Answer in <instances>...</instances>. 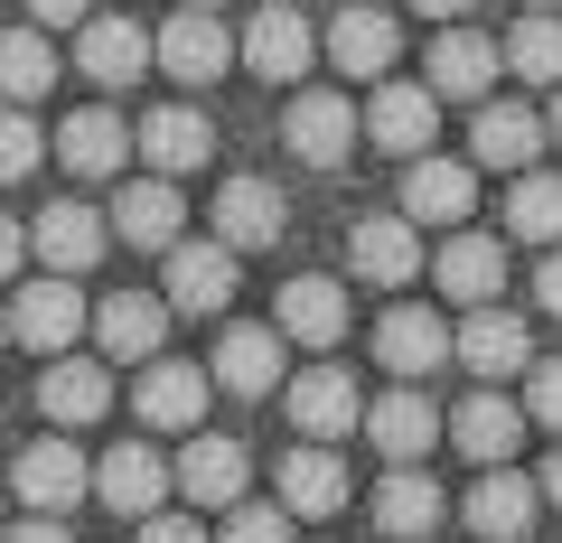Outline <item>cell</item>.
I'll use <instances>...</instances> for the list:
<instances>
[{
    "mask_svg": "<svg viewBox=\"0 0 562 543\" xmlns=\"http://www.w3.org/2000/svg\"><path fill=\"white\" fill-rule=\"evenodd\" d=\"M281 142H291V160L338 169L347 150H357V103H347V94H291V113H281Z\"/></svg>",
    "mask_w": 562,
    "mask_h": 543,
    "instance_id": "6",
    "label": "cell"
},
{
    "mask_svg": "<svg viewBox=\"0 0 562 543\" xmlns=\"http://www.w3.org/2000/svg\"><path fill=\"white\" fill-rule=\"evenodd\" d=\"M543 132H553V142H562V84H553V113H543Z\"/></svg>",
    "mask_w": 562,
    "mask_h": 543,
    "instance_id": "48",
    "label": "cell"
},
{
    "mask_svg": "<svg viewBox=\"0 0 562 543\" xmlns=\"http://www.w3.org/2000/svg\"><path fill=\"white\" fill-rule=\"evenodd\" d=\"M469 206H479V179L460 160H413V179H403V216L413 225H460Z\"/></svg>",
    "mask_w": 562,
    "mask_h": 543,
    "instance_id": "32",
    "label": "cell"
},
{
    "mask_svg": "<svg viewBox=\"0 0 562 543\" xmlns=\"http://www.w3.org/2000/svg\"><path fill=\"white\" fill-rule=\"evenodd\" d=\"M179 487H188L198 506H244V441H225V431H188Z\"/></svg>",
    "mask_w": 562,
    "mask_h": 543,
    "instance_id": "23",
    "label": "cell"
},
{
    "mask_svg": "<svg viewBox=\"0 0 562 543\" xmlns=\"http://www.w3.org/2000/svg\"><path fill=\"white\" fill-rule=\"evenodd\" d=\"M347 253H357V282L403 291V282L422 272V225H413V216H366L357 235H347Z\"/></svg>",
    "mask_w": 562,
    "mask_h": 543,
    "instance_id": "11",
    "label": "cell"
},
{
    "mask_svg": "<svg viewBox=\"0 0 562 543\" xmlns=\"http://www.w3.org/2000/svg\"><path fill=\"white\" fill-rule=\"evenodd\" d=\"M413 10H422V20H460L469 0H413Z\"/></svg>",
    "mask_w": 562,
    "mask_h": 543,
    "instance_id": "47",
    "label": "cell"
},
{
    "mask_svg": "<svg viewBox=\"0 0 562 543\" xmlns=\"http://www.w3.org/2000/svg\"><path fill=\"white\" fill-rule=\"evenodd\" d=\"M216 384L225 394H281V328H225L216 338Z\"/></svg>",
    "mask_w": 562,
    "mask_h": 543,
    "instance_id": "33",
    "label": "cell"
},
{
    "mask_svg": "<svg viewBox=\"0 0 562 543\" xmlns=\"http://www.w3.org/2000/svg\"><path fill=\"white\" fill-rule=\"evenodd\" d=\"M272 328H281V338H301V347H338L347 338V291L319 282V272H301V282H281Z\"/></svg>",
    "mask_w": 562,
    "mask_h": 543,
    "instance_id": "20",
    "label": "cell"
},
{
    "mask_svg": "<svg viewBox=\"0 0 562 543\" xmlns=\"http://www.w3.org/2000/svg\"><path fill=\"white\" fill-rule=\"evenodd\" d=\"M535 301H543V309H553V319H562V244H553V253H543V272H535Z\"/></svg>",
    "mask_w": 562,
    "mask_h": 543,
    "instance_id": "43",
    "label": "cell"
},
{
    "mask_svg": "<svg viewBox=\"0 0 562 543\" xmlns=\"http://www.w3.org/2000/svg\"><path fill=\"white\" fill-rule=\"evenodd\" d=\"M506 235H525V244H562V179L525 169V179L506 188Z\"/></svg>",
    "mask_w": 562,
    "mask_h": 543,
    "instance_id": "36",
    "label": "cell"
},
{
    "mask_svg": "<svg viewBox=\"0 0 562 543\" xmlns=\"http://www.w3.org/2000/svg\"><path fill=\"white\" fill-rule=\"evenodd\" d=\"M0 543H66V524H57V516H29V524H10Z\"/></svg>",
    "mask_w": 562,
    "mask_h": 543,
    "instance_id": "44",
    "label": "cell"
},
{
    "mask_svg": "<svg viewBox=\"0 0 562 543\" xmlns=\"http://www.w3.org/2000/svg\"><path fill=\"white\" fill-rule=\"evenodd\" d=\"M160 338H169V301H150V291H122V301L94 309V347L122 357V365H150Z\"/></svg>",
    "mask_w": 562,
    "mask_h": 543,
    "instance_id": "16",
    "label": "cell"
},
{
    "mask_svg": "<svg viewBox=\"0 0 562 543\" xmlns=\"http://www.w3.org/2000/svg\"><path fill=\"white\" fill-rule=\"evenodd\" d=\"M85 497H94V468H85L66 441L20 450V506H38V516H66V506H85Z\"/></svg>",
    "mask_w": 562,
    "mask_h": 543,
    "instance_id": "18",
    "label": "cell"
},
{
    "mask_svg": "<svg viewBox=\"0 0 562 543\" xmlns=\"http://www.w3.org/2000/svg\"><path fill=\"white\" fill-rule=\"evenodd\" d=\"M310 57H319V29H310L291 0H272V10H254V20H244V66H254V76L301 84V76H310Z\"/></svg>",
    "mask_w": 562,
    "mask_h": 543,
    "instance_id": "4",
    "label": "cell"
},
{
    "mask_svg": "<svg viewBox=\"0 0 562 543\" xmlns=\"http://www.w3.org/2000/svg\"><path fill=\"white\" fill-rule=\"evenodd\" d=\"M216 543H291V506H225Z\"/></svg>",
    "mask_w": 562,
    "mask_h": 543,
    "instance_id": "39",
    "label": "cell"
},
{
    "mask_svg": "<svg viewBox=\"0 0 562 543\" xmlns=\"http://www.w3.org/2000/svg\"><path fill=\"white\" fill-rule=\"evenodd\" d=\"M281 412H291L301 441H338V431L366 422V394H357V375H338V365H310V375L281 384Z\"/></svg>",
    "mask_w": 562,
    "mask_h": 543,
    "instance_id": "1",
    "label": "cell"
},
{
    "mask_svg": "<svg viewBox=\"0 0 562 543\" xmlns=\"http://www.w3.org/2000/svg\"><path fill=\"white\" fill-rule=\"evenodd\" d=\"M366 441L384 450L394 468H413L422 450L441 441V412H431V394H413V384H394L384 403H366Z\"/></svg>",
    "mask_w": 562,
    "mask_h": 543,
    "instance_id": "14",
    "label": "cell"
},
{
    "mask_svg": "<svg viewBox=\"0 0 562 543\" xmlns=\"http://www.w3.org/2000/svg\"><path fill=\"white\" fill-rule=\"evenodd\" d=\"M535 10H553V0H535Z\"/></svg>",
    "mask_w": 562,
    "mask_h": 543,
    "instance_id": "51",
    "label": "cell"
},
{
    "mask_svg": "<svg viewBox=\"0 0 562 543\" xmlns=\"http://www.w3.org/2000/svg\"><path fill=\"white\" fill-rule=\"evenodd\" d=\"M140 543H206V534H198L188 516H169V506H160V516H140Z\"/></svg>",
    "mask_w": 562,
    "mask_h": 543,
    "instance_id": "42",
    "label": "cell"
},
{
    "mask_svg": "<svg viewBox=\"0 0 562 543\" xmlns=\"http://www.w3.org/2000/svg\"><path fill=\"white\" fill-rule=\"evenodd\" d=\"M535 516H543V487H535V478H516L506 460L487 468L479 487H469V534H479V543H516Z\"/></svg>",
    "mask_w": 562,
    "mask_h": 543,
    "instance_id": "12",
    "label": "cell"
},
{
    "mask_svg": "<svg viewBox=\"0 0 562 543\" xmlns=\"http://www.w3.org/2000/svg\"><path fill=\"white\" fill-rule=\"evenodd\" d=\"M450 441H460L479 468L516 460V441H525V403H506V394H469L460 412H450Z\"/></svg>",
    "mask_w": 562,
    "mask_h": 543,
    "instance_id": "25",
    "label": "cell"
},
{
    "mask_svg": "<svg viewBox=\"0 0 562 543\" xmlns=\"http://www.w3.org/2000/svg\"><path fill=\"white\" fill-rule=\"evenodd\" d=\"M20 253H29V235H20V225H10V216H0V282L20 272Z\"/></svg>",
    "mask_w": 562,
    "mask_h": 543,
    "instance_id": "45",
    "label": "cell"
},
{
    "mask_svg": "<svg viewBox=\"0 0 562 543\" xmlns=\"http://www.w3.org/2000/svg\"><path fill=\"white\" fill-rule=\"evenodd\" d=\"M132 412L150 431H198L206 422V375H198V365H179V357H150V365H140V384H132Z\"/></svg>",
    "mask_w": 562,
    "mask_h": 543,
    "instance_id": "8",
    "label": "cell"
},
{
    "mask_svg": "<svg viewBox=\"0 0 562 543\" xmlns=\"http://www.w3.org/2000/svg\"><path fill=\"white\" fill-rule=\"evenodd\" d=\"M375 357H384V375L413 384V375H431V365L450 357V328L431 319V309H384L375 319Z\"/></svg>",
    "mask_w": 562,
    "mask_h": 543,
    "instance_id": "24",
    "label": "cell"
},
{
    "mask_svg": "<svg viewBox=\"0 0 562 543\" xmlns=\"http://www.w3.org/2000/svg\"><path fill=\"white\" fill-rule=\"evenodd\" d=\"M150 47H160V66H169L179 84H216L225 66H235V38L216 29V10H179V20H169Z\"/></svg>",
    "mask_w": 562,
    "mask_h": 543,
    "instance_id": "13",
    "label": "cell"
},
{
    "mask_svg": "<svg viewBox=\"0 0 562 543\" xmlns=\"http://www.w3.org/2000/svg\"><path fill=\"white\" fill-rule=\"evenodd\" d=\"M0 347H10V309H0Z\"/></svg>",
    "mask_w": 562,
    "mask_h": 543,
    "instance_id": "49",
    "label": "cell"
},
{
    "mask_svg": "<svg viewBox=\"0 0 562 543\" xmlns=\"http://www.w3.org/2000/svg\"><path fill=\"white\" fill-rule=\"evenodd\" d=\"M431 272H441V291L460 309H487L506 291V244H487V235H450L441 253H431Z\"/></svg>",
    "mask_w": 562,
    "mask_h": 543,
    "instance_id": "21",
    "label": "cell"
},
{
    "mask_svg": "<svg viewBox=\"0 0 562 543\" xmlns=\"http://www.w3.org/2000/svg\"><path fill=\"white\" fill-rule=\"evenodd\" d=\"M38 403H47V422H94V412H113V375H103V357H57L47 365V384H38Z\"/></svg>",
    "mask_w": 562,
    "mask_h": 543,
    "instance_id": "30",
    "label": "cell"
},
{
    "mask_svg": "<svg viewBox=\"0 0 562 543\" xmlns=\"http://www.w3.org/2000/svg\"><path fill=\"white\" fill-rule=\"evenodd\" d=\"M169 478H179V468H169L150 441H122L113 460L94 468V497L113 506V516H132V524H140V516H160V506H169Z\"/></svg>",
    "mask_w": 562,
    "mask_h": 543,
    "instance_id": "7",
    "label": "cell"
},
{
    "mask_svg": "<svg viewBox=\"0 0 562 543\" xmlns=\"http://www.w3.org/2000/svg\"><path fill=\"white\" fill-rule=\"evenodd\" d=\"M57 84V47L38 29H0V103H38Z\"/></svg>",
    "mask_w": 562,
    "mask_h": 543,
    "instance_id": "35",
    "label": "cell"
},
{
    "mask_svg": "<svg viewBox=\"0 0 562 543\" xmlns=\"http://www.w3.org/2000/svg\"><path fill=\"white\" fill-rule=\"evenodd\" d=\"M469 150H479V169H535L543 113H525V103H487L479 132H469Z\"/></svg>",
    "mask_w": 562,
    "mask_h": 543,
    "instance_id": "34",
    "label": "cell"
},
{
    "mask_svg": "<svg viewBox=\"0 0 562 543\" xmlns=\"http://www.w3.org/2000/svg\"><path fill=\"white\" fill-rule=\"evenodd\" d=\"M76 328H94V319H85V301H76V282H66V272H47V282H29L20 301H10V338H20L29 357H66V347H76Z\"/></svg>",
    "mask_w": 562,
    "mask_h": 543,
    "instance_id": "2",
    "label": "cell"
},
{
    "mask_svg": "<svg viewBox=\"0 0 562 543\" xmlns=\"http://www.w3.org/2000/svg\"><path fill=\"white\" fill-rule=\"evenodd\" d=\"M535 487H543V506H562V450L543 460V478H535Z\"/></svg>",
    "mask_w": 562,
    "mask_h": 543,
    "instance_id": "46",
    "label": "cell"
},
{
    "mask_svg": "<svg viewBox=\"0 0 562 543\" xmlns=\"http://www.w3.org/2000/svg\"><path fill=\"white\" fill-rule=\"evenodd\" d=\"M525 422H543V431H562V357H543V365H525Z\"/></svg>",
    "mask_w": 562,
    "mask_h": 543,
    "instance_id": "40",
    "label": "cell"
},
{
    "mask_svg": "<svg viewBox=\"0 0 562 543\" xmlns=\"http://www.w3.org/2000/svg\"><path fill=\"white\" fill-rule=\"evenodd\" d=\"M206 150H216V132H206V113H188V103H160V113L140 122V160L160 169V179L206 169Z\"/></svg>",
    "mask_w": 562,
    "mask_h": 543,
    "instance_id": "22",
    "label": "cell"
},
{
    "mask_svg": "<svg viewBox=\"0 0 562 543\" xmlns=\"http://www.w3.org/2000/svg\"><path fill=\"white\" fill-rule=\"evenodd\" d=\"M179 225H188V197H179V179H160V169H150V179H132V188L113 197V235L140 244V253H169V244H179Z\"/></svg>",
    "mask_w": 562,
    "mask_h": 543,
    "instance_id": "9",
    "label": "cell"
},
{
    "mask_svg": "<svg viewBox=\"0 0 562 543\" xmlns=\"http://www.w3.org/2000/svg\"><path fill=\"white\" fill-rule=\"evenodd\" d=\"M497 47L479 38V29H441V38H431V94H450V103H479L487 84H497Z\"/></svg>",
    "mask_w": 562,
    "mask_h": 543,
    "instance_id": "26",
    "label": "cell"
},
{
    "mask_svg": "<svg viewBox=\"0 0 562 543\" xmlns=\"http://www.w3.org/2000/svg\"><path fill=\"white\" fill-rule=\"evenodd\" d=\"M281 225H291V206H281L272 179H225L216 188V244L225 253H272Z\"/></svg>",
    "mask_w": 562,
    "mask_h": 543,
    "instance_id": "5",
    "label": "cell"
},
{
    "mask_svg": "<svg viewBox=\"0 0 562 543\" xmlns=\"http://www.w3.org/2000/svg\"><path fill=\"white\" fill-rule=\"evenodd\" d=\"M441 516H450V497L422 478V468H394V478L375 487V534H384V543H422Z\"/></svg>",
    "mask_w": 562,
    "mask_h": 543,
    "instance_id": "27",
    "label": "cell"
},
{
    "mask_svg": "<svg viewBox=\"0 0 562 543\" xmlns=\"http://www.w3.org/2000/svg\"><path fill=\"white\" fill-rule=\"evenodd\" d=\"M450 357L469 365V375H525V365H535V338H525V319L516 309H469V328L460 338H450Z\"/></svg>",
    "mask_w": 562,
    "mask_h": 543,
    "instance_id": "10",
    "label": "cell"
},
{
    "mask_svg": "<svg viewBox=\"0 0 562 543\" xmlns=\"http://www.w3.org/2000/svg\"><path fill=\"white\" fill-rule=\"evenodd\" d=\"M328 57H338L347 76H366V84H375V76H394V20H384L375 0H347V10H338V29H328Z\"/></svg>",
    "mask_w": 562,
    "mask_h": 543,
    "instance_id": "28",
    "label": "cell"
},
{
    "mask_svg": "<svg viewBox=\"0 0 562 543\" xmlns=\"http://www.w3.org/2000/svg\"><path fill=\"white\" fill-rule=\"evenodd\" d=\"M76 66H85L94 84H132V76H150V66H160V47H150V29H140V20H85Z\"/></svg>",
    "mask_w": 562,
    "mask_h": 543,
    "instance_id": "17",
    "label": "cell"
},
{
    "mask_svg": "<svg viewBox=\"0 0 562 543\" xmlns=\"http://www.w3.org/2000/svg\"><path fill=\"white\" fill-rule=\"evenodd\" d=\"M169 309H198V319H206V309H225V301H235V253H225V244H169Z\"/></svg>",
    "mask_w": 562,
    "mask_h": 543,
    "instance_id": "15",
    "label": "cell"
},
{
    "mask_svg": "<svg viewBox=\"0 0 562 543\" xmlns=\"http://www.w3.org/2000/svg\"><path fill=\"white\" fill-rule=\"evenodd\" d=\"M57 160L76 169V179H113L122 160H132V132H122L103 103H85V113H66V132H57Z\"/></svg>",
    "mask_w": 562,
    "mask_h": 543,
    "instance_id": "29",
    "label": "cell"
},
{
    "mask_svg": "<svg viewBox=\"0 0 562 543\" xmlns=\"http://www.w3.org/2000/svg\"><path fill=\"white\" fill-rule=\"evenodd\" d=\"M188 10H216V0H188Z\"/></svg>",
    "mask_w": 562,
    "mask_h": 543,
    "instance_id": "50",
    "label": "cell"
},
{
    "mask_svg": "<svg viewBox=\"0 0 562 543\" xmlns=\"http://www.w3.org/2000/svg\"><path fill=\"white\" fill-rule=\"evenodd\" d=\"M29 20H38V29H85V20H94V0H29Z\"/></svg>",
    "mask_w": 562,
    "mask_h": 543,
    "instance_id": "41",
    "label": "cell"
},
{
    "mask_svg": "<svg viewBox=\"0 0 562 543\" xmlns=\"http://www.w3.org/2000/svg\"><path fill=\"white\" fill-rule=\"evenodd\" d=\"M431 132H441V94H431V84H375V94H366V142L375 150L422 160Z\"/></svg>",
    "mask_w": 562,
    "mask_h": 543,
    "instance_id": "3",
    "label": "cell"
},
{
    "mask_svg": "<svg viewBox=\"0 0 562 543\" xmlns=\"http://www.w3.org/2000/svg\"><path fill=\"white\" fill-rule=\"evenodd\" d=\"M281 506H291V516H338L347 506V468H338L328 441H301L281 460Z\"/></svg>",
    "mask_w": 562,
    "mask_h": 543,
    "instance_id": "31",
    "label": "cell"
},
{
    "mask_svg": "<svg viewBox=\"0 0 562 543\" xmlns=\"http://www.w3.org/2000/svg\"><path fill=\"white\" fill-rule=\"evenodd\" d=\"M103 235H113V216H94V206L57 197V206L38 216V235H29V253H47V272H66V282H76L85 262L103 253Z\"/></svg>",
    "mask_w": 562,
    "mask_h": 543,
    "instance_id": "19",
    "label": "cell"
},
{
    "mask_svg": "<svg viewBox=\"0 0 562 543\" xmlns=\"http://www.w3.org/2000/svg\"><path fill=\"white\" fill-rule=\"evenodd\" d=\"M38 122H29V103H0V179H29L38 169Z\"/></svg>",
    "mask_w": 562,
    "mask_h": 543,
    "instance_id": "38",
    "label": "cell"
},
{
    "mask_svg": "<svg viewBox=\"0 0 562 543\" xmlns=\"http://www.w3.org/2000/svg\"><path fill=\"white\" fill-rule=\"evenodd\" d=\"M506 66H516L525 84H562V20H553V10L516 20V38H506Z\"/></svg>",
    "mask_w": 562,
    "mask_h": 543,
    "instance_id": "37",
    "label": "cell"
}]
</instances>
